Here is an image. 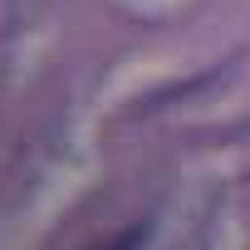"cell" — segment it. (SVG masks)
<instances>
[{"instance_id": "cell-1", "label": "cell", "mask_w": 250, "mask_h": 250, "mask_svg": "<svg viewBox=\"0 0 250 250\" xmlns=\"http://www.w3.org/2000/svg\"><path fill=\"white\" fill-rule=\"evenodd\" d=\"M147 221H133L128 230H118V235H108V240H98V245H88V250H143V240H147Z\"/></svg>"}]
</instances>
